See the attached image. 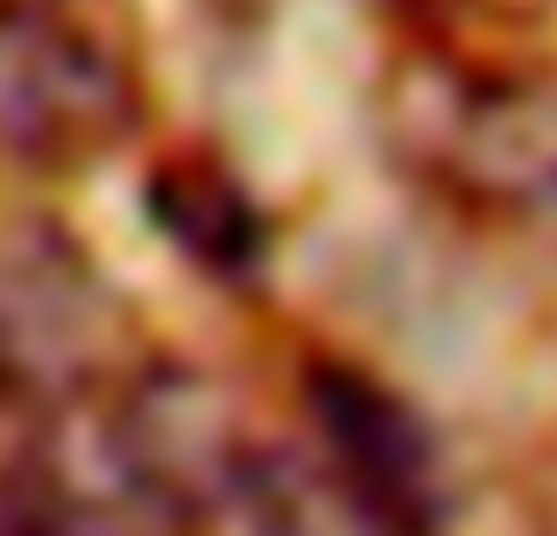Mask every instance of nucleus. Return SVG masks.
Returning a JSON list of instances; mask_svg holds the SVG:
<instances>
[{"instance_id":"nucleus-1","label":"nucleus","mask_w":557,"mask_h":536,"mask_svg":"<svg viewBox=\"0 0 557 536\" xmlns=\"http://www.w3.org/2000/svg\"><path fill=\"white\" fill-rule=\"evenodd\" d=\"M247 452L255 438L212 382L135 367L22 424L0 466V536H198Z\"/></svg>"},{"instance_id":"nucleus-2","label":"nucleus","mask_w":557,"mask_h":536,"mask_svg":"<svg viewBox=\"0 0 557 536\" xmlns=\"http://www.w3.org/2000/svg\"><path fill=\"white\" fill-rule=\"evenodd\" d=\"M141 127V85L99 28L57 0H0V155L85 170Z\"/></svg>"},{"instance_id":"nucleus-3","label":"nucleus","mask_w":557,"mask_h":536,"mask_svg":"<svg viewBox=\"0 0 557 536\" xmlns=\"http://www.w3.org/2000/svg\"><path fill=\"white\" fill-rule=\"evenodd\" d=\"M127 317L107 275L57 226L0 240V396L28 416L121 382Z\"/></svg>"},{"instance_id":"nucleus-4","label":"nucleus","mask_w":557,"mask_h":536,"mask_svg":"<svg viewBox=\"0 0 557 536\" xmlns=\"http://www.w3.org/2000/svg\"><path fill=\"white\" fill-rule=\"evenodd\" d=\"M304 416L318 438V466L346 495L368 536H437L445 481L437 445L403 396L354 360H311L304 367Z\"/></svg>"},{"instance_id":"nucleus-5","label":"nucleus","mask_w":557,"mask_h":536,"mask_svg":"<svg viewBox=\"0 0 557 536\" xmlns=\"http://www.w3.org/2000/svg\"><path fill=\"white\" fill-rule=\"evenodd\" d=\"M149 205L156 220L177 234V248L190 262L205 269H247L261 254V226H255V205L240 198V184L226 177V170L198 163V155H184V163H170L163 177L149 184Z\"/></svg>"}]
</instances>
